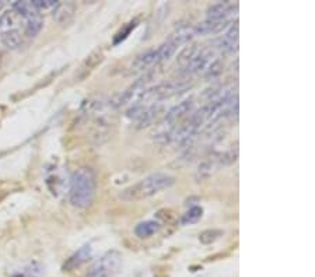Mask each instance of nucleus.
Instances as JSON below:
<instances>
[{
    "instance_id": "1",
    "label": "nucleus",
    "mask_w": 315,
    "mask_h": 277,
    "mask_svg": "<svg viewBox=\"0 0 315 277\" xmlns=\"http://www.w3.org/2000/svg\"><path fill=\"white\" fill-rule=\"evenodd\" d=\"M96 190L97 181L93 169L88 167L79 168L70 179L69 202L77 209H87L94 202Z\"/></svg>"
},
{
    "instance_id": "2",
    "label": "nucleus",
    "mask_w": 315,
    "mask_h": 277,
    "mask_svg": "<svg viewBox=\"0 0 315 277\" xmlns=\"http://www.w3.org/2000/svg\"><path fill=\"white\" fill-rule=\"evenodd\" d=\"M174 183L175 178L172 175L164 172H156L128 186L121 192L119 197L125 202H139L160 193L161 190L168 189Z\"/></svg>"
},
{
    "instance_id": "3",
    "label": "nucleus",
    "mask_w": 315,
    "mask_h": 277,
    "mask_svg": "<svg viewBox=\"0 0 315 277\" xmlns=\"http://www.w3.org/2000/svg\"><path fill=\"white\" fill-rule=\"evenodd\" d=\"M153 77V73H146L143 77H140L139 80H136L131 87L124 90L122 93L115 95L111 101V107H114L115 110L126 107L129 104H136V102L142 101L146 95L147 90H149V83Z\"/></svg>"
},
{
    "instance_id": "4",
    "label": "nucleus",
    "mask_w": 315,
    "mask_h": 277,
    "mask_svg": "<svg viewBox=\"0 0 315 277\" xmlns=\"http://www.w3.org/2000/svg\"><path fill=\"white\" fill-rule=\"evenodd\" d=\"M122 254L118 251H108L97 261L86 277H112L117 275L122 266Z\"/></svg>"
},
{
    "instance_id": "5",
    "label": "nucleus",
    "mask_w": 315,
    "mask_h": 277,
    "mask_svg": "<svg viewBox=\"0 0 315 277\" xmlns=\"http://www.w3.org/2000/svg\"><path fill=\"white\" fill-rule=\"evenodd\" d=\"M213 62V51L210 48H206L199 51L198 53H193L192 56L185 65H183L182 70H181V76L183 77H189L192 74L200 73L203 70H207V67L212 65Z\"/></svg>"
},
{
    "instance_id": "6",
    "label": "nucleus",
    "mask_w": 315,
    "mask_h": 277,
    "mask_svg": "<svg viewBox=\"0 0 315 277\" xmlns=\"http://www.w3.org/2000/svg\"><path fill=\"white\" fill-rule=\"evenodd\" d=\"M193 111H195V101L192 98L179 102L172 110H169L168 114L165 115L164 126H167L169 132L171 129H174L176 125H179L182 121H185Z\"/></svg>"
},
{
    "instance_id": "7",
    "label": "nucleus",
    "mask_w": 315,
    "mask_h": 277,
    "mask_svg": "<svg viewBox=\"0 0 315 277\" xmlns=\"http://www.w3.org/2000/svg\"><path fill=\"white\" fill-rule=\"evenodd\" d=\"M238 10V4L233 1H219L207 10V20H231V15Z\"/></svg>"
},
{
    "instance_id": "8",
    "label": "nucleus",
    "mask_w": 315,
    "mask_h": 277,
    "mask_svg": "<svg viewBox=\"0 0 315 277\" xmlns=\"http://www.w3.org/2000/svg\"><path fill=\"white\" fill-rule=\"evenodd\" d=\"M217 48L224 53H233L238 49V22L231 24L228 31L224 32V35L216 42Z\"/></svg>"
},
{
    "instance_id": "9",
    "label": "nucleus",
    "mask_w": 315,
    "mask_h": 277,
    "mask_svg": "<svg viewBox=\"0 0 315 277\" xmlns=\"http://www.w3.org/2000/svg\"><path fill=\"white\" fill-rule=\"evenodd\" d=\"M91 256H93V248H91V245H84V247H81L79 251H76L73 255L67 259L62 269H63V272H72V270L80 268L81 265L88 262V259Z\"/></svg>"
},
{
    "instance_id": "10",
    "label": "nucleus",
    "mask_w": 315,
    "mask_h": 277,
    "mask_svg": "<svg viewBox=\"0 0 315 277\" xmlns=\"http://www.w3.org/2000/svg\"><path fill=\"white\" fill-rule=\"evenodd\" d=\"M157 65H160V63H158L157 48H154V49H149L136 56L132 63V70L133 72H142V70H147V69Z\"/></svg>"
},
{
    "instance_id": "11",
    "label": "nucleus",
    "mask_w": 315,
    "mask_h": 277,
    "mask_svg": "<svg viewBox=\"0 0 315 277\" xmlns=\"http://www.w3.org/2000/svg\"><path fill=\"white\" fill-rule=\"evenodd\" d=\"M161 110V102H153V104L147 105L145 111L140 114V117L136 119L138 128H147V126H150L157 119V117L160 115Z\"/></svg>"
},
{
    "instance_id": "12",
    "label": "nucleus",
    "mask_w": 315,
    "mask_h": 277,
    "mask_svg": "<svg viewBox=\"0 0 315 277\" xmlns=\"http://www.w3.org/2000/svg\"><path fill=\"white\" fill-rule=\"evenodd\" d=\"M76 6L73 3H58L56 7L53 8V20L58 24H69L70 20L73 18Z\"/></svg>"
},
{
    "instance_id": "13",
    "label": "nucleus",
    "mask_w": 315,
    "mask_h": 277,
    "mask_svg": "<svg viewBox=\"0 0 315 277\" xmlns=\"http://www.w3.org/2000/svg\"><path fill=\"white\" fill-rule=\"evenodd\" d=\"M161 228V224L156 220H147V221H142L138 226L135 227V235L139 237L140 240H146L153 237L154 234L158 233Z\"/></svg>"
},
{
    "instance_id": "14",
    "label": "nucleus",
    "mask_w": 315,
    "mask_h": 277,
    "mask_svg": "<svg viewBox=\"0 0 315 277\" xmlns=\"http://www.w3.org/2000/svg\"><path fill=\"white\" fill-rule=\"evenodd\" d=\"M11 10L24 20H28L31 17H35V15H41V13L35 8L32 1H15L11 4Z\"/></svg>"
},
{
    "instance_id": "15",
    "label": "nucleus",
    "mask_w": 315,
    "mask_h": 277,
    "mask_svg": "<svg viewBox=\"0 0 315 277\" xmlns=\"http://www.w3.org/2000/svg\"><path fill=\"white\" fill-rule=\"evenodd\" d=\"M0 41L7 49H18L21 46L22 34L17 28L8 29L6 32L0 34Z\"/></svg>"
},
{
    "instance_id": "16",
    "label": "nucleus",
    "mask_w": 315,
    "mask_h": 277,
    "mask_svg": "<svg viewBox=\"0 0 315 277\" xmlns=\"http://www.w3.org/2000/svg\"><path fill=\"white\" fill-rule=\"evenodd\" d=\"M42 27H44V18L41 15L31 17L24 22V35L28 38L37 37L38 34L41 32Z\"/></svg>"
},
{
    "instance_id": "17",
    "label": "nucleus",
    "mask_w": 315,
    "mask_h": 277,
    "mask_svg": "<svg viewBox=\"0 0 315 277\" xmlns=\"http://www.w3.org/2000/svg\"><path fill=\"white\" fill-rule=\"evenodd\" d=\"M103 59H104V55H103V52L100 51V49L96 52H93V53H91V55L87 58V60L83 63V66H81L79 77L83 79V77H86L87 74H90V72H91V70H94V67H96L98 63H101V60H103Z\"/></svg>"
},
{
    "instance_id": "18",
    "label": "nucleus",
    "mask_w": 315,
    "mask_h": 277,
    "mask_svg": "<svg viewBox=\"0 0 315 277\" xmlns=\"http://www.w3.org/2000/svg\"><path fill=\"white\" fill-rule=\"evenodd\" d=\"M202 216H203V209L200 206H193V207H191L188 212L183 214L182 219H181V224L182 226L195 224V223H198L199 220L202 219Z\"/></svg>"
},
{
    "instance_id": "19",
    "label": "nucleus",
    "mask_w": 315,
    "mask_h": 277,
    "mask_svg": "<svg viewBox=\"0 0 315 277\" xmlns=\"http://www.w3.org/2000/svg\"><path fill=\"white\" fill-rule=\"evenodd\" d=\"M223 235V231L221 230H205L202 233L199 234V241L205 245H209V244H213L214 241H217Z\"/></svg>"
},
{
    "instance_id": "20",
    "label": "nucleus",
    "mask_w": 315,
    "mask_h": 277,
    "mask_svg": "<svg viewBox=\"0 0 315 277\" xmlns=\"http://www.w3.org/2000/svg\"><path fill=\"white\" fill-rule=\"evenodd\" d=\"M32 3H34V6H35L38 11L41 13V11H45V10H53L56 7L59 1H55V0H35Z\"/></svg>"
},
{
    "instance_id": "21",
    "label": "nucleus",
    "mask_w": 315,
    "mask_h": 277,
    "mask_svg": "<svg viewBox=\"0 0 315 277\" xmlns=\"http://www.w3.org/2000/svg\"><path fill=\"white\" fill-rule=\"evenodd\" d=\"M135 27H136V20H135V21H132V22H129V25H128V27H126V28L124 29V31H121V32L118 34V37L115 38V41H114V42H115V44H119L121 41H124L125 38H126V37H128V35H129V34H131V31H132V29L135 28Z\"/></svg>"
},
{
    "instance_id": "22",
    "label": "nucleus",
    "mask_w": 315,
    "mask_h": 277,
    "mask_svg": "<svg viewBox=\"0 0 315 277\" xmlns=\"http://www.w3.org/2000/svg\"><path fill=\"white\" fill-rule=\"evenodd\" d=\"M3 7H4V3H3V1H0V11L3 10Z\"/></svg>"
}]
</instances>
